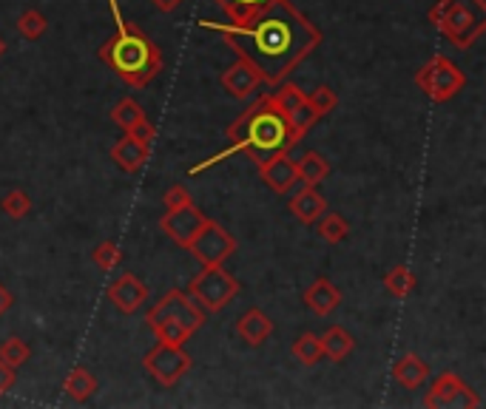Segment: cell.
<instances>
[{
    "mask_svg": "<svg viewBox=\"0 0 486 409\" xmlns=\"http://www.w3.org/2000/svg\"><path fill=\"white\" fill-rule=\"evenodd\" d=\"M199 26L216 31L233 52L259 71L262 83L268 86L285 83L288 74H293L296 66L322 43L319 26H313V21L305 18L290 0H273L245 23L199 21Z\"/></svg>",
    "mask_w": 486,
    "mask_h": 409,
    "instance_id": "6da1fadb",
    "label": "cell"
},
{
    "mask_svg": "<svg viewBox=\"0 0 486 409\" xmlns=\"http://www.w3.org/2000/svg\"><path fill=\"white\" fill-rule=\"evenodd\" d=\"M188 202H191V194H188L182 185H174V188H171V191L163 196L165 211H171V208H182V204H188Z\"/></svg>",
    "mask_w": 486,
    "mask_h": 409,
    "instance_id": "d590c367",
    "label": "cell"
},
{
    "mask_svg": "<svg viewBox=\"0 0 486 409\" xmlns=\"http://www.w3.org/2000/svg\"><path fill=\"white\" fill-rule=\"evenodd\" d=\"M222 12L228 14V23H245L254 14H259L264 6H271L273 0H216Z\"/></svg>",
    "mask_w": 486,
    "mask_h": 409,
    "instance_id": "cb8c5ba5",
    "label": "cell"
},
{
    "mask_svg": "<svg viewBox=\"0 0 486 409\" xmlns=\"http://www.w3.org/2000/svg\"><path fill=\"white\" fill-rule=\"evenodd\" d=\"M14 305V296L0 285V316H4V313H9V307Z\"/></svg>",
    "mask_w": 486,
    "mask_h": 409,
    "instance_id": "74e56055",
    "label": "cell"
},
{
    "mask_svg": "<svg viewBox=\"0 0 486 409\" xmlns=\"http://www.w3.org/2000/svg\"><path fill=\"white\" fill-rule=\"evenodd\" d=\"M26 358H29V344H26L23 338L9 336L4 344H0V361H4V364H9V367L18 370Z\"/></svg>",
    "mask_w": 486,
    "mask_h": 409,
    "instance_id": "f546056e",
    "label": "cell"
},
{
    "mask_svg": "<svg viewBox=\"0 0 486 409\" xmlns=\"http://www.w3.org/2000/svg\"><path fill=\"white\" fill-rule=\"evenodd\" d=\"M305 305L316 313V316H331V313L341 305V290L331 279L319 276L313 285L305 290Z\"/></svg>",
    "mask_w": 486,
    "mask_h": 409,
    "instance_id": "2e32d148",
    "label": "cell"
},
{
    "mask_svg": "<svg viewBox=\"0 0 486 409\" xmlns=\"http://www.w3.org/2000/svg\"><path fill=\"white\" fill-rule=\"evenodd\" d=\"M14 26H18L21 38H26V40H40L46 35V29H49V21H46V14L40 9H26Z\"/></svg>",
    "mask_w": 486,
    "mask_h": 409,
    "instance_id": "83f0119b",
    "label": "cell"
},
{
    "mask_svg": "<svg viewBox=\"0 0 486 409\" xmlns=\"http://www.w3.org/2000/svg\"><path fill=\"white\" fill-rule=\"evenodd\" d=\"M205 222H208V216L202 213L194 202H188V204H182V208H171V211H165L163 219H160V228H163V233H165L174 245L188 247V245H191L194 236L199 233V228L205 225Z\"/></svg>",
    "mask_w": 486,
    "mask_h": 409,
    "instance_id": "8fae6325",
    "label": "cell"
},
{
    "mask_svg": "<svg viewBox=\"0 0 486 409\" xmlns=\"http://www.w3.org/2000/svg\"><path fill=\"white\" fill-rule=\"evenodd\" d=\"M94 264L100 267V271H114V267L122 262V250L114 245V242H100L97 247H94V254H91Z\"/></svg>",
    "mask_w": 486,
    "mask_h": 409,
    "instance_id": "d6a6232c",
    "label": "cell"
},
{
    "mask_svg": "<svg viewBox=\"0 0 486 409\" xmlns=\"http://www.w3.org/2000/svg\"><path fill=\"white\" fill-rule=\"evenodd\" d=\"M148 156H151V146L139 143V139H134L131 134L120 137L112 148V160L122 174H137V171L148 163Z\"/></svg>",
    "mask_w": 486,
    "mask_h": 409,
    "instance_id": "9a60e30c",
    "label": "cell"
},
{
    "mask_svg": "<svg viewBox=\"0 0 486 409\" xmlns=\"http://www.w3.org/2000/svg\"><path fill=\"white\" fill-rule=\"evenodd\" d=\"M435 29L452 46L469 49L486 31V4L483 0H441V21Z\"/></svg>",
    "mask_w": 486,
    "mask_h": 409,
    "instance_id": "5b68a950",
    "label": "cell"
},
{
    "mask_svg": "<svg viewBox=\"0 0 486 409\" xmlns=\"http://www.w3.org/2000/svg\"><path fill=\"white\" fill-rule=\"evenodd\" d=\"M393 379L406 387V389H418L421 384H424L430 379V364L424 358H418L415 353H406L396 361L393 367Z\"/></svg>",
    "mask_w": 486,
    "mask_h": 409,
    "instance_id": "d6986e66",
    "label": "cell"
},
{
    "mask_svg": "<svg viewBox=\"0 0 486 409\" xmlns=\"http://www.w3.org/2000/svg\"><path fill=\"white\" fill-rule=\"evenodd\" d=\"M259 177L279 196L288 194L290 188L299 182V174H296V160H290V154H276V156H271V160H264L259 165Z\"/></svg>",
    "mask_w": 486,
    "mask_h": 409,
    "instance_id": "4fadbf2b",
    "label": "cell"
},
{
    "mask_svg": "<svg viewBox=\"0 0 486 409\" xmlns=\"http://www.w3.org/2000/svg\"><path fill=\"white\" fill-rule=\"evenodd\" d=\"M4 52H6V43H4V38H0V57H4Z\"/></svg>",
    "mask_w": 486,
    "mask_h": 409,
    "instance_id": "ab89813d",
    "label": "cell"
},
{
    "mask_svg": "<svg viewBox=\"0 0 486 409\" xmlns=\"http://www.w3.org/2000/svg\"><path fill=\"white\" fill-rule=\"evenodd\" d=\"M290 353H293V358L299 361V364H305V367L316 364V361L324 355V353H322V341H319L316 333H302L299 338L293 341Z\"/></svg>",
    "mask_w": 486,
    "mask_h": 409,
    "instance_id": "4316f807",
    "label": "cell"
},
{
    "mask_svg": "<svg viewBox=\"0 0 486 409\" xmlns=\"http://www.w3.org/2000/svg\"><path fill=\"white\" fill-rule=\"evenodd\" d=\"M288 122H290L293 134L302 139V137H305V134H307V131L313 129V125L319 122V114L313 112V108H310V103L305 100V103H302L299 108H296V112H290V114H288Z\"/></svg>",
    "mask_w": 486,
    "mask_h": 409,
    "instance_id": "1f68e13d",
    "label": "cell"
},
{
    "mask_svg": "<svg viewBox=\"0 0 486 409\" xmlns=\"http://www.w3.org/2000/svg\"><path fill=\"white\" fill-rule=\"evenodd\" d=\"M296 174H299V182L305 185H319L331 174V163L319 151H307L302 160H296Z\"/></svg>",
    "mask_w": 486,
    "mask_h": 409,
    "instance_id": "44dd1931",
    "label": "cell"
},
{
    "mask_svg": "<svg viewBox=\"0 0 486 409\" xmlns=\"http://www.w3.org/2000/svg\"><path fill=\"white\" fill-rule=\"evenodd\" d=\"M202 324L205 310L188 290H168L148 313V327L156 333V341L165 344H185Z\"/></svg>",
    "mask_w": 486,
    "mask_h": 409,
    "instance_id": "277c9868",
    "label": "cell"
},
{
    "mask_svg": "<svg viewBox=\"0 0 486 409\" xmlns=\"http://www.w3.org/2000/svg\"><path fill=\"white\" fill-rule=\"evenodd\" d=\"M290 213L299 219L302 225H313L316 219L327 211V202H324V196L316 191V185H305L299 194H296L293 199H290Z\"/></svg>",
    "mask_w": 486,
    "mask_h": 409,
    "instance_id": "ac0fdd59",
    "label": "cell"
},
{
    "mask_svg": "<svg viewBox=\"0 0 486 409\" xmlns=\"http://www.w3.org/2000/svg\"><path fill=\"white\" fill-rule=\"evenodd\" d=\"M271 97V103L279 108L281 114H290V112H296V108H299L307 97H305V91L296 86V83H279V88L273 91V94H268Z\"/></svg>",
    "mask_w": 486,
    "mask_h": 409,
    "instance_id": "484cf974",
    "label": "cell"
},
{
    "mask_svg": "<svg viewBox=\"0 0 486 409\" xmlns=\"http://www.w3.org/2000/svg\"><path fill=\"white\" fill-rule=\"evenodd\" d=\"M228 139H230V146L222 154L211 156V160L191 168L188 174H199V171L222 163L233 154H245L256 165H262L264 160H271L276 154H290V148L299 143V137L293 134L288 117L271 103L268 94H264L259 103L250 105L242 117H237V122L228 125Z\"/></svg>",
    "mask_w": 486,
    "mask_h": 409,
    "instance_id": "7a4b0ae2",
    "label": "cell"
},
{
    "mask_svg": "<svg viewBox=\"0 0 486 409\" xmlns=\"http://www.w3.org/2000/svg\"><path fill=\"white\" fill-rule=\"evenodd\" d=\"M97 57L131 88H146L163 71L160 46L125 21H117V35L100 46Z\"/></svg>",
    "mask_w": 486,
    "mask_h": 409,
    "instance_id": "3957f363",
    "label": "cell"
},
{
    "mask_svg": "<svg viewBox=\"0 0 486 409\" xmlns=\"http://www.w3.org/2000/svg\"><path fill=\"white\" fill-rule=\"evenodd\" d=\"M0 208H4V213L9 216V219H23L29 211H31V199H29V194L26 191H9L6 196H4V202H0Z\"/></svg>",
    "mask_w": 486,
    "mask_h": 409,
    "instance_id": "836d02e7",
    "label": "cell"
},
{
    "mask_svg": "<svg viewBox=\"0 0 486 409\" xmlns=\"http://www.w3.org/2000/svg\"><path fill=\"white\" fill-rule=\"evenodd\" d=\"M307 103H310V108H313V112H316L319 120H322V117L333 114L336 108H339V94H336L333 88L322 86V88H316L313 94H307Z\"/></svg>",
    "mask_w": 486,
    "mask_h": 409,
    "instance_id": "4dcf8cb0",
    "label": "cell"
},
{
    "mask_svg": "<svg viewBox=\"0 0 486 409\" xmlns=\"http://www.w3.org/2000/svg\"><path fill=\"white\" fill-rule=\"evenodd\" d=\"M239 290L242 285L237 281V276L228 273L222 264H202V271L191 279V288H188L194 302L205 313L225 310L239 296Z\"/></svg>",
    "mask_w": 486,
    "mask_h": 409,
    "instance_id": "8992f818",
    "label": "cell"
},
{
    "mask_svg": "<svg viewBox=\"0 0 486 409\" xmlns=\"http://www.w3.org/2000/svg\"><path fill=\"white\" fill-rule=\"evenodd\" d=\"M384 288H387L390 296L404 298V296H410L415 290V276L406 264H396L393 271L384 276Z\"/></svg>",
    "mask_w": 486,
    "mask_h": 409,
    "instance_id": "d4e9b609",
    "label": "cell"
},
{
    "mask_svg": "<svg viewBox=\"0 0 486 409\" xmlns=\"http://www.w3.org/2000/svg\"><path fill=\"white\" fill-rule=\"evenodd\" d=\"M424 406L427 409H478L481 398H478V392L466 381H461L456 372H441L432 379Z\"/></svg>",
    "mask_w": 486,
    "mask_h": 409,
    "instance_id": "ba28073f",
    "label": "cell"
},
{
    "mask_svg": "<svg viewBox=\"0 0 486 409\" xmlns=\"http://www.w3.org/2000/svg\"><path fill=\"white\" fill-rule=\"evenodd\" d=\"M188 250L202 262V264H225L233 254H237V239L216 222H208L199 228V233L191 239Z\"/></svg>",
    "mask_w": 486,
    "mask_h": 409,
    "instance_id": "30bf717a",
    "label": "cell"
},
{
    "mask_svg": "<svg viewBox=\"0 0 486 409\" xmlns=\"http://www.w3.org/2000/svg\"><path fill=\"white\" fill-rule=\"evenodd\" d=\"M63 389H66V396L77 404H83L94 396V389H97V379L86 370V367H74L66 381H63Z\"/></svg>",
    "mask_w": 486,
    "mask_h": 409,
    "instance_id": "7402d4cb",
    "label": "cell"
},
{
    "mask_svg": "<svg viewBox=\"0 0 486 409\" xmlns=\"http://www.w3.org/2000/svg\"><path fill=\"white\" fill-rule=\"evenodd\" d=\"M125 134H131L134 139H139V143H146V146H151L154 143V139H156V125L148 120V117H143V120H139V122H134L131 125V129L129 131H125Z\"/></svg>",
    "mask_w": 486,
    "mask_h": 409,
    "instance_id": "e575fe53",
    "label": "cell"
},
{
    "mask_svg": "<svg viewBox=\"0 0 486 409\" xmlns=\"http://www.w3.org/2000/svg\"><path fill=\"white\" fill-rule=\"evenodd\" d=\"M237 333H239V338L245 344H250V347H259V344H264L273 336V321H271L268 313H262L259 307H254L237 321Z\"/></svg>",
    "mask_w": 486,
    "mask_h": 409,
    "instance_id": "e0dca14e",
    "label": "cell"
},
{
    "mask_svg": "<svg viewBox=\"0 0 486 409\" xmlns=\"http://www.w3.org/2000/svg\"><path fill=\"white\" fill-rule=\"evenodd\" d=\"M313 225H316L319 236L327 245H339V242L348 239V233H350L348 219H344L341 213H333V211H324Z\"/></svg>",
    "mask_w": 486,
    "mask_h": 409,
    "instance_id": "603a6c76",
    "label": "cell"
},
{
    "mask_svg": "<svg viewBox=\"0 0 486 409\" xmlns=\"http://www.w3.org/2000/svg\"><path fill=\"white\" fill-rule=\"evenodd\" d=\"M105 296H108V302H112L122 313V316H131V313H137L139 307L146 305L148 288L134 273H122V276H117L112 281V285H108Z\"/></svg>",
    "mask_w": 486,
    "mask_h": 409,
    "instance_id": "7c38bea8",
    "label": "cell"
},
{
    "mask_svg": "<svg viewBox=\"0 0 486 409\" xmlns=\"http://www.w3.org/2000/svg\"><path fill=\"white\" fill-rule=\"evenodd\" d=\"M415 86L435 103H447L466 86V74L444 54L430 57L424 66L415 71Z\"/></svg>",
    "mask_w": 486,
    "mask_h": 409,
    "instance_id": "52a82bcc",
    "label": "cell"
},
{
    "mask_svg": "<svg viewBox=\"0 0 486 409\" xmlns=\"http://www.w3.org/2000/svg\"><path fill=\"white\" fill-rule=\"evenodd\" d=\"M262 86V77H259V71L250 66L247 60H237L233 66H228L225 71H222V88L230 94V97H237V100H245V97H250L256 88Z\"/></svg>",
    "mask_w": 486,
    "mask_h": 409,
    "instance_id": "5bb4252c",
    "label": "cell"
},
{
    "mask_svg": "<svg viewBox=\"0 0 486 409\" xmlns=\"http://www.w3.org/2000/svg\"><path fill=\"white\" fill-rule=\"evenodd\" d=\"M14 381H18V375H14V367H9V364H4V361H0V398H4L6 392L14 387Z\"/></svg>",
    "mask_w": 486,
    "mask_h": 409,
    "instance_id": "8d00e7d4",
    "label": "cell"
},
{
    "mask_svg": "<svg viewBox=\"0 0 486 409\" xmlns=\"http://www.w3.org/2000/svg\"><path fill=\"white\" fill-rule=\"evenodd\" d=\"M151 4L160 9V12H174L182 4V0H151Z\"/></svg>",
    "mask_w": 486,
    "mask_h": 409,
    "instance_id": "f35d334b",
    "label": "cell"
},
{
    "mask_svg": "<svg viewBox=\"0 0 486 409\" xmlns=\"http://www.w3.org/2000/svg\"><path fill=\"white\" fill-rule=\"evenodd\" d=\"M319 341H322V353L331 361H344L356 350V338L344 327H339V324L327 327L324 333L319 336Z\"/></svg>",
    "mask_w": 486,
    "mask_h": 409,
    "instance_id": "ffe728a7",
    "label": "cell"
},
{
    "mask_svg": "<svg viewBox=\"0 0 486 409\" xmlns=\"http://www.w3.org/2000/svg\"><path fill=\"white\" fill-rule=\"evenodd\" d=\"M143 367L154 375L156 384L177 387L182 381V375L194 367V361H191V355L182 350V344H165V341H160L143 358Z\"/></svg>",
    "mask_w": 486,
    "mask_h": 409,
    "instance_id": "9c48e42d",
    "label": "cell"
},
{
    "mask_svg": "<svg viewBox=\"0 0 486 409\" xmlns=\"http://www.w3.org/2000/svg\"><path fill=\"white\" fill-rule=\"evenodd\" d=\"M146 117V112L139 108V103L137 100H131V97H125V100H120L114 108H112V122L114 125H120L122 131H129L134 122H139Z\"/></svg>",
    "mask_w": 486,
    "mask_h": 409,
    "instance_id": "f1b7e54d",
    "label": "cell"
}]
</instances>
